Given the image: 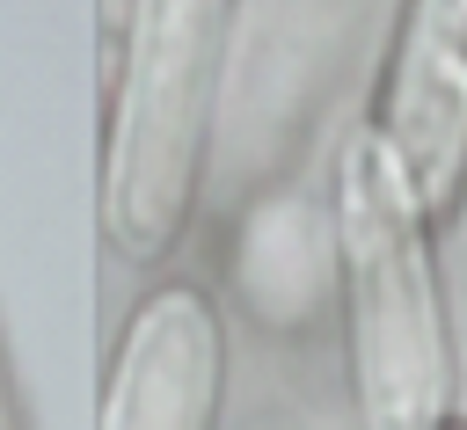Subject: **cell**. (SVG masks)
<instances>
[{
  "label": "cell",
  "instance_id": "obj_1",
  "mask_svg": "<svg viewBox=\"0 0 467 430\" xmlns=\"http://www.w3.org/2000/svg\"><path fill=\"white\" fill-rule=\"evenodd\" d=\"M336 284L350 328V394L365 430H445L452 415V328L431 255V211L379 131H350L328 189Z\"/></svg>",
  "mask_w": 467,
  "mask_h": 430
},
{
  "label": "cell",
  "instance_id": "obj_2",
  "mask_svg": "<svg viewBox=\"0 0 467 430\" xmlns=\"http://www.w3.org/2000/svg\"><path fill=\"white\" fill-rule=\"evenodd\" d=\"M226 29H234V0L124 7L117 87L102 124V233L139 270L168 262L197 211Z\"/></svg>",
  "mask_w": 467,
  "mask_h": 430
},
{
  "label": "cell",
  "instance_id": "obj_3",
  "mask_svg": "<svg viewBox=\"0 0 467 430\" xmlns=\"http://www.w3.org/2000/svg\"><path fill=\"white\" fill-rule=\"evenodd\" d=\"M372 131L401 160L416 204L445 219L467 189V0H401Z\"/></svg>",
  "mask_w": 467,
  "mask_h": 430
},
{
  "label": "cell",
  "instance_id": "obj_4",
  "mask_svg": "<svg viewBox=\"0 0 467 430\" xmlns=\"http://www.w3.org/2000/svg\"><path fill=\"white\" fill-rule=\"evenodd\" d=\"M226 328L197 284H161L131 306L95 430H219Z\"/></svg>",
  "mask_w": 467,
  "mask_h": 430
},
{
  "label": "cell",
  "instance_id": "obj_5",
  "mask_svg": "<svg viewBox=\"0 0 467 430\" xmlns=\"http://www.w3.org/2000/svg\"><path fill=\"white\" fill-rule=\"evenodd\" d=\"M328 270H336V226H321L299 197H277L255 211L241 248V284L263 321H299Z\"/></svg>",
  "mask_w": 467,
  "mask_h": 430
},
{
  "label": "cell",
  "instance_id": "obj_6",
  "mask_svg": "<svg viewBox=\"0 0 467 430\" xmlns=\"http://www.w3.org/2000/svg\"><path fill=\"white\" fill-rule=\"evenodd\" d=\"M445 430H452V423H445Z\"/></svg>",
  "mask_w": 467,
  "mask_h": 430
}]
</instances>
